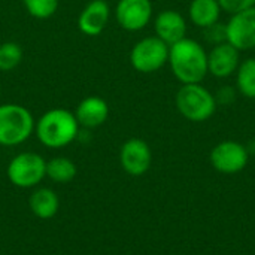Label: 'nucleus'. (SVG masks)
<instances>
[{"label":"nucleus","mask_w":255,"mask_h":255,"mask_svg":"<svg viewBox=\"0 0 255 255\" xmlns=\"http://www.w3.org/2000/svg\"><path fill=\"white\" fill-rule=\"evenodd\" d=\"M167 64L173 76L184 84H202L208 73V51L206 48L191 37L169 46Z\"/></svg>","instance_id":"1"},{"label":"nucleus","mask_w":255,"mask_h":255,"mask_svg":"<svg viewBox=\"0 0 255 255\" xmlns=\"http://www.w3.org/2000/svg\"><path fill=\"white\" fill-rule=\"evenodd\" d=\"M79 128L75 114L64 108L46 111L34 126L39 142L51 149H60L73 143L79 136Z\"/></svg>","instance_id":"2"},{"label":"nucleus","mask_w":255,"mask_h":255,"mask_svg":"<svg viewBox=\"0 0 255 255\" xmlns=\"http://www.w3.org/2000/svg\"><path fill=\"white\" fill-rule=\"evenodd\" d=\"M178 112L191 123H205L214 117L218 103L215 94L202 84H184L175 96Z\"/></svg>","instance_id":"3"},{"label":"nucleus","mask_w":255,"mask_h":255,"mask_svg":"<svg viewBox=\"0 0 255 255\" xmlns=\"http://www.w3.org/2000/svg\"><path fill=\"white\" fill-rule=\"evenodd\" d=\"M36 121L31 112L18 103L0 105V145L18 146L34 133Z\"/></svg>","instance_id":"4"},{"label":"nucleus","mask_w":255,"mask_h":255,"mask_svg":"<svg viewBox=\"0 0 255 255\" xmlns=\"http://www.w3.org/2000/svg\"><path fill=\"white\" fill-rule=\"evenodd\" d=\"M6 176L16 188H34L46 178V160L37 152H19L9 161Z\"/></svg>","instance_id":"5"},{"label":"nucleus","mask_w":255,"mask_h":255,"mask_svg":"<svg viewBox=\"0 0 255 255\" xmlns=\"http://www.w3.org/2000/svg\"><path fill=\"white\" fill-rule=\"evenodd\" d=\"M169 45L154 36L137 40L130 51V64L139 73H155L167 64Z\"/></svg>","instance_id":"6"},{"label":"nucleus","mask_w":255,"mask_h":255,"mask_svg":"<svg viewBox=\"0 0 255 255\" xmlns=\"http://www.w3.org/2000/svg\"><path fill=\"white\" fill-rule=\"evenodd\" d=\"M212 167L224 175L242 172L250 160V152L245 145L236 140H224L214 146L209 155Z\"/></svg>","instance_id":"7"},{"label":"nucleus","mask_w":255,"mask_h":255,"mask_svg":"<svg viewBox=\"0 0 255 255\" xmlns=\"http://www.w3.org/2000/svg\"><path fill=\"white\" fill-rule=\"evenodd\" d=\"M227 42L238 51L255 49V6L230 15L226 22Z\"/></svg>","instance_id":"8"},{"label":"nucleus","mask_w":255,"mask_h":255,"mask_svg":"<svg viewBox=\"0 0 255 255\" xmlns=\"http://www.w3.org/2000/svg\"><path fill=\"white\" fill-rule=\"evenodd\" d=\"M154 7L151 0H118L114 15L126 31H140L152 19Z\"/></svg>","instance_id":"9"},{"label":"nucleus","mask_w":255,"mask_h":255,"mask_svg":"<svg viewBox=\"0 0 255 255\" xmlns=\"http://www.w3.org/2000/svg\"><path fill=\"white\" fill-rule=\"evenodd\" d=\"M120 163L130 176L145 175L152 163V152L149 145L139 137L127 139L120 149Z\"/></svg>","instance_id":"10"},{"label":"nucleus","mask_w":255,"mask_h":255,"mask_svg":"<svg viewBox=\"0 0 255 255\" xmlns=\"http://www.w3.org/2000/svg\"><path fill=\"white\" fill-rule=\"evenodd\" d=\"M241 64V51L229 42L214 45L208 52V73L217 79L233 76Z\"/></svg>","instance_id":"11"},{"label":"nucleus","mask_w":255,"mask_h":255,"mask_svg":"<svg viewBox=\"0 0 255 255\" xmlns=\"http://www.w3.org/2000/svg\"><path fill=\"white\" fill-rule=\"evenodd\" d=\"M111 18V7L106 0H91L78 15V28L82 34L94 37L103 33Z\"/></svg>","instance_id":"12"},{"label":"nucleus","mask_w":255,"mask_h":255,"mask_svg":"<svg viewBox=\"0 0 255 255\" xmlns=\"http://www.w3.org/2000/svg\"><path fill=\"white\" fill-rule=\"evenodd\" d=\"M187 19L175 9H164L154 19V33L169 46L187 37Z\"/></svg>","instance_id":"13"},{"label":"nucleus","mask_w":255,"mask_h":255,"mask_svg":"<svg viewBox=\"0 0 255 255\" xmlns=\"http://www.w3.org/2000/svg\"><path fill=\"white\" fill-rule=\"evenodd\" d=\"M73 114L78 120L79 127L91 130V128H97L103 126L108 121L109 105L103 97L88 96L78 103Z\"/></svg>","instance_id":"14"},{"label":"nucleus","mask_w":255,"mask_h":255,"mask_svg":"<svg viewBox=\"0 0 255 255\" xmlns=\"http://www.w3.org/2000/svg\"><path fill=\"white\" fill-rule=\"evenodd\" d=\"M28 206L34 217L40 220H51L57 215L60 209V199L54 190L42 187L36 188L31 193L28 199Z\"/></svg>","instance_id":"15"},{"label":"nucleus","mask_w":255,"mask_h":255,"mask_svg":"<svg viewBox=\"0 0 255 255\" xmlns=\"http://www.w3.org/2000/svg\"><path fill=\"white\" fill-rule=\"evenodd\" d=\"M221 6L218 0H191L188 6V18L199 28H208L221 18Z\"/></svg>","instance_id":"16"},{"label":"nucleus","mask_w":255,"mask_h":255,"mask_svg":"<svg viewBox=\"0 0 255 255\" xmlns=\"http://www.w3.org/2000/svg\"><path fill=\"white\" fill-rule=\"evenodd\" d=\"M236 90L241 96L255 100V58H247L241 61L236 73Z\"/></svg>","instance_id":"17"},{"label":"nucleus","mask_w":255,"mask_h":255,"mask_svg":"<svg viewBox=\"0 0 255 255\" xmlns=\"http://www.w3.org/2000/svg\"><path fill=\"white\" fill-rule=\"evenodd\" d=\"M76 164L67 157H54L46 161V178L57 184H67L76 176Z\"/></svg>","instance_id":"18"},{"label":"nucleus","mask_w":255,"mask_h":255,"mask_svg":"<svg viewBox=\"0 0 255 255\" xmlns=\"http://www.w3.org/2000/svg\"><path fill=\"white\" fill-rule=\"evenodd\" d=\"M22 48L19 43L7 40L0 43V72H10L22 61Z\"/></svg>","instance_id":"19"},{"label":"nucleus","mask_w":255,"mask_h":255,"mask_svg":"<svg viewBox=\"0 0 255 255\" xmlns=\"http://www.w3.org/2000/svg\"><path fill=\"white\" fill-rule=\"evenodd\" d=\"M30 16L36 19H48L55 15L60 0H21Z\"/></svg>","instance_id":"20"},{"label":"nucleus","mask_w":255,"mask_h":255,"mask_svg":"<svg viewBox=\"0 0 255 255\" xmlns=\"http://www.w3.org/2000/svg\"><path fill=\"white\" fill-rule=\"evenodd\" d=\"M203 34H205V40L208 43H211L212 46L214 45H218V43H223V42H227V34H226V24L223 22H217L208 28H203Z\"/></svg>","instance_id":"21"},{"label":"nucleus","mask_w":255,"mask_h":255,"mask_svg":"<svg viewBox=\"0 0 255 255\" xmlns=\"http://www.w3.org/2000/svg\"><path fill=\"white\" fill-rule=\"evenodd\" d=\"M218 3L221 6V10L230 15L255 6V0H218Z\"/></svg>","instance_id":"22"},{"label":"nucleus","mask_w":255,"mask_h":255,"mask_svg":"<svg viewBox=\"0 0 255 255\" xmlns=\"http://www.w3.org/2000/svg\"><path fill=\"white\" fill-rule=\"evenodd\" d=\"M236 96H238V90L236 87H232V85H223L218 88V91L215 93V100L218 105H223V106H229L232 105L235 100H236Z\"/></svg>","instance_id":"23"}]
</instances>
